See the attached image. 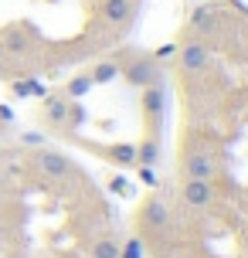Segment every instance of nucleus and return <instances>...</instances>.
I'll list each match as a JSON object with an SVG mask.
<instances>
[{"label":"nucleus","instance_id":"obj_1","mask_svg":"<svg viewBox=\"0 0 248 258\" xmlns=\"http://www.w3.org/2000/svg\"><path fill=\"white\" fill-rule=\"evenodd\" d=\"M119 61V75L130 82L133 89H153V85H163V64L146 51H119L112 54Z\"/></svg>","mask_w":248,"mask_h":258},{"label":"nucleus","instance_id":"obj_2","mask_svg":"<svg viewBox=\"0 0 248 258\" xmlns=\"http://www.w3.org/2000/svg\"><path fill=\"white\" fill-rule=\"evenodd\" d=\"M92 11L99 17V24L119 34V31H126L136 21L140 0H92Z\"/></svg>","mask_w":248,"mask_h":258},{"label":"nucleus","instance_id":"obj_3","mask_svg":"<svg viewBox=\"0 0 248 258\" xmlns=\"http://www.w3.org/2000/svg\"><path fill=\"white\" fill-rule=\"evenodd\" d=\"M180 170H183V177H191V180H211V177H218V160L204 146H191L180 156Z\"/></svg>","mask_w":248,"mask_h":258},{"label":"nucleus","instance_id":"obj_4","mask_svg":"<svg viewBox=\"0 0 248 258\" xmlns=\"http://www.w3.org/2000/svg\"><path fill=\"white\" fill-rule=\"evenodd\" d=\"M170 207L160 201L157 194L153 197H146L143 201V207H140V224H143V231L146 234H163V231H170Z\"/></svg>","mask_w":248,"mask_h":258},{"label":"nucleus","instance_id":"obj_5","mask_svg":"<svg viewBox=\"0 0 248 258\" xmlns=\"http://www.w3.org/2000/svg\"><path fill=\"white\" fill-rule=\"evenodd\" d=\"M140 109H143V116H146V129L160 136V122H163V112H167V89H163V85L143 89V95H140Z\"/></svg>","mask_w":248,"mask_h":258},{"label":"nucleus","instance_id":"obj_6","mask_svg":"<svg viewBox=\"0 0 248 258\" xmlns=\"http://www.w3.org/2000/svg\"><path fill=\"white\" fill-rule=\"evenodd\" d=\"M34 170H38L41 177H68V173H75V163L68 160L61 150H48V146H41L38 153H34Z\"/></svg>","mask_w":248,"mask_h":258},{"label":"nucleus","instance_id":"obj_7","mask_svg":"<svg viewBox=\"0 0 248 258\" xmlns=\"http://www.w3.org/2000/svg\"><path fill=\"white\" fill-rule=\"evenodd\" d=\"M177 58H180V68L187 75H201L211 64V48L201 38H194V41H187V44H180V54Z\"/></svg>","mask_w":248,"mask_h":258},{"label":"nucleus","instance_id":"obj_8","mask_svg":"<svg viewBox=\"0 0 248 258\" xmlns=\"http://www.w3.org/2000/svg\"><path fill=\"white\" fill-rule=\"evenodd\" d=\"M34 48V34H31V27L27 24H11L0 31V51L7 54H27Z\"/></svg>","mask_w":248,"mask_h":258},{"label":"nucleus","instance_id":"obj_9","mask_svg":"<svg viewBox=\"0 0 248 258\" xmlns=\"http://www.w3.org/2000/svg\"><path fill=\"white\" fill-rule=\"evenodd\" d=\"M180 197L187 207H208L214 201V190H211V180H187L180 183Z\"/></svg>","mask_w":248,"mask_h":258},{"label":"nucleus","instance_id":"obj_10","mask_svg":"<svg viewBox=\"0 0 248 258\" xmlns=\"http://www.w3.org/2000/svg\"><path fill=\"white\" fill-rule=\"evenodd\" d=\"M65 116H68V99H61V95L44 99V122H48L51 129L65 126Z\"/></svg>","mask_w":248,"mask_h":258},{"label":"nucleus","instance_id":"obj_11","mask_svg":"<svg viewBox=\"0 0 248 258\" xmlns=\"http://www.w3.org/2000/svg\"><path fill=\"white\" fill-rule=\"evenodd\" d=\"M157 160H160V136L146 133V140H140V146H136V163L140 167H153Z\"/></svg>","mask_w":248,"mask_h":258},{"label":"nucleus","instance_id":"obj_12","mask_svg":"<svg viewBox=\"0 0 248 258\" xmlns=\"http://www.w3.org/2000/svg\"><path fill=\"white\" fill-rule=\"evenodd\" d=\"M89 75H92L95 85H109V82L119 78V61L116 58H102V61H95V68H92Z\"/></svg>","mask_w":248,"mask_h":258},{"label":"nucleus","instance_id":"obj_13","mask_svg":"<svg viewBox=\"0 0 248 258\" xmlns=\"http://www.w3.org/2000/svg\"><path fill=\"white\" fill-rule=\"evenodd\" d=\"M92 89H95L92 75H89V72H82V75H75V78L65 85V99H82V95H89Z\"/></svg>","mask_w":248,"mask_h":258},{"label":"nucleus","instance_id":"obj_14","mask_svg":"<svg viewBox=\"0 0 248 258\" xmlns=\"http://www.w3.org/2000/svg\"><path fill=\"white\" fill-rule=\"evenodd\" d=\"M85 119H89L85 105H82L79 99H68V116H65V126H68V129H79V126H85Z\"/></svg>","mask_w":248,"mask_h":258},{"label":"nucleus","instance_id":"obj_15","mask_svg":"<svg viewBox=\"0 0 248 258\" xmlns=\"http://www.w3.org/2000/svg\"><path fill=\"white\" fill-rule=\"evenodd\" d=\"M89 255L92 258H119V245L112 238H99V241L89 248Z\"/></svg>","mask_w":248,"mask_h":258},{"label":"nucleus","instance_id":"obj_16","mask_svg":"<svg viewBox=\"0 0 248 258\" xmlns=\"http://www.w3.org/2000/svg\"><path fill=\"white\" fill-rule=\"evenodd\" d=\"M112 160H116L119 167L136 163V146H130V143H116V146H112Z\"/></svg>","mask_w":248,"mask_h":258},{"label":"nucleus","instance_id":"obj_17","mask_svg":"<svg viewBox=\"0 0 248 258\" xmlns=\"http://www.w3.org/2000/svg\"><path fill=\"white\" fill-rule=\"evenodd\" d=\"M119 258H143V241L140 238H130L126 245L119 248Z\"/></svg>","mask_w":248,"mask_h":258},{"label":"nucleus","instance_id":"obj_18","mask_svg":"<svg viewBox=\"0 0 248 258\" xmlns=\"http://www.w3.org/2000/svg\"><path fill=\"white\" fill-rule=\"evenodd\" d=\"M14 92H17V95H44V89H41L38 82H14Z\"/></svg>","mask_w":248,"mask_h":258},{"label":"nucleus","instance_id":"obj_19","mask_svg":"<svg viewBox=\"0 0 248 258\" xmlns=\"http://www.w3.org/2000/svg\"><path fill=\"white\" fill-rule=\"evenodd\" d=\"M21 143H24V146H44V136H41V133H24Z\"/></svg>","mask_w":248,"mask_h":258},{"label":"nucleus","instance_id":"obj_20","mask_svg":"<svg viewBox=\"0 0 248 258\" xmlns=\"http://www.w3.org/2000/svg\"><path fill=\"white\" fill-rule=\"evenodd\" d=\"M140 177H143V183H157V173H153V167H140Z\"/></svg>","mask_w":248,"mask_h":258},{"label":"nucleus","instance_id":"obj_21","mask_svg":"<svg viewBox=\"0 0 248 258\" xmlns=\"http://www.w3.org/2000/svg\"><path fill=\"white\" fill-rule=\"evenodd\" d=\"M4 177H7V173H4V167H0V194H4Z\"/></svg>","mask_w":248,"mask_h":258}]
</instances>
